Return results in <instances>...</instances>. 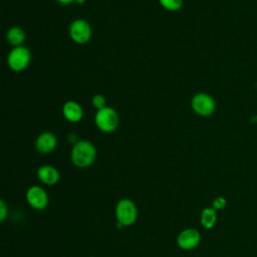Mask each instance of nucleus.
Returning a JSON list of instances; mask_svg holds the SVG:
<instances>
[{
  "label": "nucleus",
  "mask_w": 257,
  "mask_h": 257,
  "mask_svg": "<svg viewBox=\"0 0 257 257\" xmlns=\"http://www.w3.org/2000/svg\"><path fill=\"white\" fill-rule=\"evenodd\" d=\"M95 157L94 146L86 140L76 142L71 151V161L78 168L89 167L94 162Z\"/></svg>",
  "instance_id": "nucleus-1"
},
{
  "label": "nucleus",
  "mask_w": 257,
  "mask_h": 257,
  "mask_svg": "<svg viewBox=\"0 0 257 257\" xmlns=\"http://www.w3.org/2000/svg\"><path fill=\"white\" fill-rule=\"evenodd\" d=\"M94 122L99 131L103 133H112L119 124V116L115 109L105 106L96 111Z\"/></svg>",
  "instance_id": "nucleus-2"
},
{
  "label": "nucleus",
  "mask_w": 257,
  "mask_h": 257,
  "mask_svg": "<svg viewBox=\"0 0 257 257\" xmlns=\"http://www.w3.org/2000/svg\"><path fill=\"white\" fill-rule=\"evenodd\" d=\"M191 107L200 116H210L216 110V101L212 95L206 92H198L191 99Z\"/></svg>",
  "instance_id": "nucleus-3"
},
{
  "label": "nucleus",
  "mask_w": 257,
  "mask_h": 257,
  "mask_svg": "<svg viewBox=\"0 0 257 257\" xmlns=\"http://www.w3.org/2000/svg\"><path fill=\"white\" fill-rule=\"evenodd\" d=\"M30 60L31 53L29 49L24 46L14 47L7 57V63L9 67L16 72H20L26 69L30 63Z\"/></svg>",
  "instance_id": "nucleus-4"
},
{
  "label": "nucleus",
  "mask_w": 257,
  "mask_h": 257,
  "mask_svg": "<svg viewBox=\"0 0 257 257\" xmlns=\"http://www.w3.org/2000/svg\"><path fill=\"white\" fill-rule=\"evenodd\" d=\"M115 215L121 226H130L134 224L138 217V210L135 203L128 199L120 200L115 208Z\"/></svg>",
  "instance_id": "nucleus-5"
},
{
  "label": "nucleus",
  "mask_w": 257,
  "mask_h": 257,
  "mask_svg": "<svg viewBox=\"0 0 257 257\" xmlns=\"http://www.w3.org/2000/svg\"><path fill=\"white\" fill-rule=\"evenodd\" d=\"M90 24L84 19H76L69 26V36L77 44H84L91 38Z\"/></svg>",
  "instance_id": "nucleus-6"
},
{
  "label": "nucleus",
  "mask_w": 257,
  "mask_h": 257,
  "mask_svg": "<svg viewBox=\"0 0 257 257\" xmlns=\"http://www.w3.org/2000/svg\"><path fill=\"white\" fill-rule=\"evenodd\" d=\"M26 198L30 206L36 210H42L48 204L47 194L38 186L30 187L26 193Z\"/></svg>",
  "instance_id": "nucleus-7"
},
{
  "label": "nucleus",
  "mask_w": 257,
  "mask_h": 257,
  "mask_svg": "<svg viewBox=\"0 0 257 257\" xmlns=\"http://www.w3.org/2000/svg\"><path fill=\"white\" fill-rule=\"evenodd\" d=\"M200 233L196 229H186L179 234L177 242L182 249L190 250L195 248L200 243Z\"/></svg>",
  "instance_id": "nucleus-8"
},
{
  "label": "nucleus",
  "mask_w": 257,
  "mask_h": 257,
  "mask_svg": "<svg viewBox=\"0 0 257 257\" xmlns=\"http://www.w3.org/2000/svg\"><path fill=\"white\" fill-rule=\"evenodd\" d=\"M57 138L51 132H44L38 136L35 142L36 150L41 154H49L56 148Z\"/></svg>",
  "instance_id": "nucleus-9"
},
{
  "label": "nucleus",
  "mask_w": 257,
  "mask_h": 257,
  "mask_svg": "<svg viewBox=\"0 0 257 257\" xmlns=\"http://www.w3.org/2000/svg\"><path fill=\"white\" fill-rule=\"evenodd\" d=\"M62 113L65 119L68 121L77 122L83 116V109L78 102L74 100H68L62 106Z\"/></svg>",
  "instance_id": "nucleus-10"
},
{
  "label": "nucleus",
  "mask_w": 257,
  "mask_h": 257,
  "mask_svg": "<svg viewBox=\"0 0 257 257\" xmlns=\"http://www.w3.org/2000/svg\"><path fill=\"white\" fill-rule=\"evenodd\" d=\"M38 179L46 185H54L59 180L58 171L52 166H42L37 170Z\"/></svg>",
  "instance_id": "nucleus-11"
},
{
  "label": "nucleus",
  "mask_w": 257,
  "mask_h": 257,
  "mask_svg": "<svg viewBox=\"0 0 257 257\" xmlns=\"http://www.w3.org/2000/svg\"><path fill=\"white\" fill-rule=\"evenodd\" d=\"M6 38L12 46L18 47V46H22V44L24 43L26 39V33L22 28L18 26H14L7 31Z\"/></svg>",
  "instance_id": "nucleus-12"
},
{
  "label": "nucleus",
  "mask_w": 257,
  "mask_h": 257,
  "mask_svg": "<svg viewBox=\"0 0 257 257\" xmlns=\"http://www.w3.org/2000/svg\"><path fill=\"white\" fill-rule=\"evenodd\" d=\"M217 214L214 208H205L201 213V224L206 229H211L215 226Z\"/></svg>",
  "instance_id": "nucleus-13"
},
{
  "label": "nucleus",
  "mask_w": 257,
  "mask_h": 257,
  "mask_svg": "<svg viewBox=\"0 0 257 257\" xmlns=\"http://www.w3.org/2000/svg\"><path fill=\"white\" fill-rule=\"evenodd\" d=\"M159 2L162 7L172 12L180 10L184 4V0H159Z\"/></svg>",
  "instance_id": "nucleus-14"
},
{
  "label": "nucleus",
  "mask_w": 257,
  "mask_h": 257,
  "mask_svg": "<svg viewBox=\"0 0 257 257\" xmlns=\"http://www.w3.org/2000/svg\"><path fill=\"white\" fill-rule=\"evenodd\" d=\"M91 102H92V105L98 110V109H101L103 107L106 106V99L103 95L101 94H95L93 95L92 99H91Z\"/></svg>",
  "instance_id": "nucleus-15"
},
{
  "label": "nucleus",
  "mask_w": 257,
  "mask_h": 257,
  "mask_svg": "<svg viewBox=\"0 0 257 257\" xmlns=\"http://www.w3.org/2000/svg\"><path fill=\"white\" fill-rule=\"evenodd\" d=\"M213 208L217 211V210H222V209H224L225 207H226V205H227V201H226V199L224 198V197H217V198H215L214 200H213Z\"/></svg>",
  "instance_id": "nucleus-16"
},
{
  "label": "nucleus",
  "mask_w": 257,
  "mask_h": 257,
  "mask_svg": "<svg viewBox=\"0 0 257 257\" xmlns=\"http://www.w3.org/2000/svg\"><path fill=\"white\" fill-rule=\"evenodd\" d=\"M7 215V207L4 203V201H0V220L4 221Z\"/></svg>",
  "instance_id": "nucleus-17"
},
{
  "label": "nucleus",
  "mask_w": 257,
  "mask_h": 257,
  "mask_svg": "<svg viewBox=\"0 0 257 257\" xmlns=\"http://www.w3.org/2000/svg\"><path fill=\"white\" fill-rule=\"evenodd\" d=\"M57 1H58L59 3H61V4H65V5L74 2V0H57Z\"/></svg>",
  "instance_id": "nucleus-18"
},
{
  "label": "nucleus",
  "mask_w": 257,
  "mask_h": 257,
  "mask_svg": "<svg viewBox=\"0 0 257 257\" xmlns=\"http://www.w3.org/2000/svg\"><path fill=\"white\" fill-rule=\"evenodd\" d=\"M74 2L79 4V5H82V4H84L86 2V0H74Z\"/></svg>",
  "instance_id": "nucleus-19"
}]
</instances>
